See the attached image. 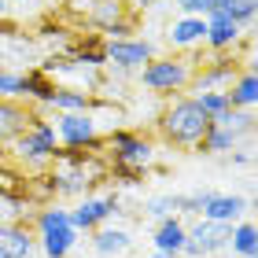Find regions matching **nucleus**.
<instances>
[{
    "mask_svg": "<svg viewBox=\"0 0 258 258\" xmlns=\"http://www.w3.org/2000/svg\"><path fill=\"white\" fill-rule=\"evenodd\" d=\"M52 92H55V81L44 74L41 67H33L26 70V103H33V107H48V100H52Z\"/></svg>",
    "mask_w": 258,
    "mask_h": 258,
    "instance_id": "obj_21",
    "label": "nucleus"
},
{
    "mask_svg": "<svg viewBox=\"0 0 258 258\" xmlns=\"http://www.w3.org/2000/svg\"><path fill=\"white\" fill-rule=\"evenodd\" d=\"M129 232L125 229H114V225H100L96 232H92V251H96V258H114V254H125L129 251Z\"/></svg>",
    "mask_w": 258,
    "mask_h": 258,
    "instance_id": "obj_19",
    "label": "nucleus"
},
{
    "mask_svg": "<svg viewBox=\"0 0 258 258\" xmlns=\"http://www.w3.org/2000/svg\"><path fill=\"white\" fill-rule=\"evenodd\" d=\"M225 96H229V107L232 111H254V103H258V78H254V67H243L236 81L225 89Z\"/></svg>",
    "mask_w": 258,
    "mask_h": 258,
    "instance_id": "obj_16",
    "label": "nucleus"
},
{
    "mask_svg": "<svg viewBox=\"0 0 258 258\" xmlns=\"http://www.w3.org/2000/svg\"><path fill=\"white\" fill-rule=\"evenodd\" d=\"M52 129H55V140H59V148H67V151L92 148V144L100 140V129H96V118H92V111L55 114V118H52Z\"/></svg>",
    "mask_w": 258,
    "mask_h": 258,
    "instance_id": "obj_8",
    "label": "nucleus"
},
{
    "mask_svg": "<svg viewBox=\"0 0 258 258\" xmlns=\"http://www.w3.org/2000/svg\"><path fill=\"white\" fill-rule=\"evenodd\" d=\"M155 0H133V8H151Z\"/></svg>",
    "mask_w": 258,
    "mask_h": 258,
    "instance_id": "obj_31",
    "label": "nucleus"
},
{
    "mask_svg": "<svg viewBox=\"0 0 258 258\" xmlns=\"http://www.w3.org/2000/svg\"><path fill=\"white\" fill-rule=\"evenodd\" d=\"M199 218H203V221H221V225H236V221L251 218V199L225 196V192H210L207 188L203 207H199Z\"/></svg>",
    "mask_w": 258,
    "mask_h": 258,
    "instance_id": "obj_10",
    "label": "nucleus"
},
{
    "mask_svg": "<svg viewBox=\"0 0 258 258\" xmlns=\"http://www.w3.org/2000/svg\"><path fill=\"white\" fill-rule=\"evenodd\" d=\"M254 11H258V0H236V8H232V22L243 30L254 22Z\"/></svg>",
    "mask_w": 258,
    "mask_h": 258,
    "instance_id": "obj_28",
    "label": "nucleus"
},
{
    "mask_svg": "<svg viewBox=\"0 0 258 258\" xmlns=\"http://www.w3.org/2000/svg\"><path fill=\"white\" fill-rule=\"evenodd\" d=\"M0 100H26V74L0 67Z\"/></svg>",
    "mask_w": 258,
    "mask_h": 258,
    "instance_id": "obj_24",
    "label": "nucleus"
},
{
    "mask_svg": "<svg viewBox=\"0 0 258 258\" xmlns=\"http://www.w3.org/2000/svg\"><path fill=\"white\" fill-rule=\"evenodd\" d=\"M203 37H207V22H203V19H196V15H181V19H173V22H170V30H166L170 48H181V52H196V48H203Z\"/></svg>",
    "mask_w": 258,
    "mask_h": 258,
    "instance_id": "obj_14",
    "label": "nucleus"
},
{
    "mask_svg": "<svg viewBox=\"0 0 258 258\" xmlns=\"http://www.w3.org/2000/svg\"><path fill=\"white\" fill-rule=\"evenodd\" d=\"M107 148H111V166L125 184H133L140 173H148L151 162H155V144H151L148 137L133 133V129H111Z\"/></svg>",
    "mask_w": 258,
    "mask_h": 258,
    "instance_id": "obj_3",
    "label": "nucleus"
},
{
    "mask_svg": "<svg viewBox=\"0 0 258 258\" xmlns=\"http://www.w3.org/2000/svg\"><path fill=\"white\" fill-rule=\"evenodd\" d=\"M173 8H177L181 15H196V19L210 15V0H173Z\"/></svg>",
    "mask_w": 258,
    "mask_h": 258,
    "instance_id": "obj_29",
    "label": "nucleus"
},
{
    "mask_svg": "<svg viewBox=\"0 0 258 258\" xmlns=\"http://www.w3.org/2000/svg\"><path fill=\"white\" fill-rule=\"evenodd\" d=\"M89 107H92V92L81 85H55L52 100H48V111H55V114H78Z\"/></svg>",
    "mask_w": 258,
    "mask_h": 258,
    "instance_id": "obj_17",
    "label": "nucleus"
},
{
    "mask_svg": "<svg viewBox=\"0 0 258 258\" xmlns=\"http://www.w3.org/2000/svg\"><path fill=\"white\" fill-rule=\"evenodd\" d=\"M232 162H236V166H251V162H254V155H251V148H236V151H232Z\"/></svg>",
    "mask_w": 258,
    "mask_h": 258,
    "instance_id": "obj_30",
    "label": "nucleus"
},
{
    "mask_svg": "<svg viewBox=\"0 0 258 258\" xmlns=\"http://www.w3.org/2000/svg\"><path fill=\"white\" fill-rule=\"evenodd\" d=\"M37 225V247L44 258H70L81 243V232L70 225V210L59 203H44L33 218Z\"/></svg>",
    "mask_w": 258,
    "mask_h": 258,
    "instance_id": "obj_2",
    "label": "nucleus"
},
{
    "mask_svg": "<svg viewBox=\"0 0 258 258\" xmlns=\"http://www.w3.org/2000/svg\"><path fill=\"white\" fill-rule=\"evenodd\" d=\"M15 4H41V0H15Z\"/></svg>",
    "mask_w": 258,
    "mask_h": 258,
    "instance_id": "obj_33",
    "label": "nucleus"
},
{
    "mask_svg": "<svg viewBox=\"0 0 258 258\" xmlns=\"http://www.w3.org/2000/svg\"><path fill=\"white\" fill-rule=\"evenodd\" d=\"M192 100L199 103V111H203L210 122H214L218 114H225V111H229V96H225V89H221V92H192Z\"/></svg>",
    "mask_w": 258,
    "mask_h": 258,
    "instance_id": "obj_25",
    "label": "nucleus"
},
{
    "mask_svg": "<svg viewBox=\"0 0 258 258\" xmlns=\"http://www.w3.org/2000/svg\"><path fill=\"white\" fill-rule=\"evenodd\" d=\"M207 129H210V118L199 111V103H196L192 96H173V100L166 103V111L159 114V133H162V140L173 144V148L196 151L199 140L207 137Z\"/></svg>",
    "mask_w": 258,
    "mask_h": 258,
    "instance_id": "obj_1",
    "label": "nucleus"
},
{
    "mask_svg": "<svg viewBox=\"0 0 258 258\" xmlns=\"http://www.w3.org/2000/svg\"><path fill=\"white\" fill-rule=\"evenodd\" d=\"M192 74H196L192 55H155V59H148L137 70V81L148 92L166 96V92H184L192 85Z\"/></svg>",
    "mask_w": 258,
    "mask_h": 258,
    "instance_id": "obj_4",
    "label": "nucleus"
},
{
    "mask_svg": "<svg viewBox=\"0 0 258 258\" xmlns=\"http://www.w3.org/2000/svg\"><path fill=\"white\" fill-rule=\"evenodd\" d=\"M144 214H148L151 221H166V218H173V214H177V207H173V196H151L148 203H144Z\"/></svg>",
    "mask_w": 258,
    "mask_h": 258,
    "instance_id": "obj_26",
    "label": "nucleus"
},
{
    "mask_svg": "<svg viewBox=\"0 0 258 258\" xmlns=\"http://www.w3.org/2000/svg\"><path fill=\"white\" fill-rule=\"evenodd\" d=\"M37 107H26L22 100H0V148L11 144L19 133H26Z\"/></svg>",
    "mask_w": 258,
    "mask_h": 258,
    "instance_id": "obj_12",
    "label": "nucleus"
},
{
    "mask_svg": "<svg viewBox=\"0 0 258 258\" xmlns=\"http://www.w3.org/2000/svg\"><path fill=\"white\" fill-rule=\"evenodd\" d=\"M11 144H15V159H19V162H26V166H33V170L48 166V162H52V155L59 151L55 129H52V122L44 118L41 111L33 114V122H30V129H26V133H19L15 140H11Z\"/></svg>",
    "mask_w": 258,
    "mask_h": 258,
    "instance_id": "obj_5",
    "label": "nucleus"
},
{
    "mask_svg": "<svg viewBox=\"0 0 258 258\" xmlns=\"http://www.w3.org/2000/svg\"><path fill=\"white\" fill-rule=\"evenodd\" d=\"M151 258H170V254H162V251H151Z\"/></svg>",
    "mask_w": 258,
    "mask_h": 258,
    "instance_id": "obj_32",
    "label": "nucleus"
},
{
    "mask_svg": "<svg viewBox=\"0 0 258 258\" xmlns=\"http://www.w3.org/2000/svg\"><path fill=\"white\" fill-rule=\"evenodd\" d=\"M92 4H96V0H63V15L70 22H89Z\"/></svg>",
    "mask_w": 258,
    "mask_h": 258,
    "instance_id": "obj_27",
    "label": "nucleus"
},
{
    "mask_svg": "<svg viewBox=\"0 0 258 258\" xmlns=\"http://www.w3.org/2000/svg\"><path fill=\"white\" fill-rule=\"evenodd\" d=\"M118 210V196H81L74 207H70V225L78 232H96L100 225H107V218Z\"/></svg>",
    "mask_w": 258,
    "mask_h": 258,
    "instance_id": "obj_9",
    "label": "nucleus"
},
{
    "mask_svg": "<svg viewBox=\"0 0 258 258\" xmlns=\"http://www.w3.org/2000/svg\"><path fill=\"white\" fill-rule=\"evenodd\" d=\"M236 148H240V137H232L229 129H221V125L210 122L207 137L199 140V148H196V151H203V155H225V151H236Z\"/></svg>",
    "mask_w": 258,
    "mask_h": 258,
    "instance_id": "obj_22",
    "label": "nucleus"
},
{
    "mask_svg": "<svg viewBox=\"0 0 258 258\" xmlns=\"http://www.w3.org/2000/svg\"><path fill=\"white\" fill-rule=\"evenodd\" d=\"M37 236L22 221H0V258H30Z\"/></svg>",
    "mask_w": 258,
    "mask_h": 258,
    "instance_id": "obj_13",
    "label": "nucleus"
},
{
    "mask_svg": "<svg viewBox=\"0 0 258 258\" xmlns=\"http://www.w3.org/2000/svg\"><path fill=\"white\" fill-rule=\"evenodd\" d=\"M203 22H207V37H203L207 52H218V55L236 52V44L243 41V30H240L229 15H221V11H210Z\"/></svg>",
    "mask_w": 258,
    "mask_h": 258,
    "instance_id": "obj_11",
    "label": "nucleus"
},
{
    "mask_svg": "<svg viewBox=\"0 0 258 258\" xmlns=\"http://www.w3.org/2000/svg\"><path fill=\"white\" fill-rule=\"evenodd\" d=\"M148 59H155V44L148 37H129V41H103V67H111L118 78L137 74Z\"/></svg>",
    "mask_w": 258,
    "mask_h": 258,
    "instance_id": "obj_6",
    "label": "nucleus"
},
{
    "mask_svg": "<svg viewBox=\"0 0 258 258\" xmlns=\"http://www.w3.org/2000/svg\"><path fill=\"white\" fill-rule=\"evenodd\" d=\"M184 232H188V225H184V218H166V221H155V236H151V243H155V251L177 258L181 247H184Z\"/></svg>",
    "mask_w": 258,
    "mask_h": 258,
    "instance_id": "obj_15",
    "label": "nucleus"
},
{
    "mask_svg": "<svg viewBox=\"0 0 258 258\" xmlns=\"http://www.w3.org/2000/svg\"><path fill=\"white\" fill-rule=\"evenodd\" d=\"M229 236H232V225H221V221H203L199 218L196 225H188L184 232V258H214L229 247Z\"/></svg>",
    "mask_w": 258,
    "mask_h": 258,
    "instance_id": "obj_7",
    "label": "nucleus"
},
{
    "mask_svg": "<svg viewBox=\"0 0 258 258\" xmlns=\"http://www.w3.org/2000/svg\"><path fill=\"white\" fill-rule=\"evenodd\" d=\"M225 251H232V258H258V229H254L251 218L232 225V236H229Z\"/></svg>",
    "mask_w": 258,
    "mask_h": 258,
    "instance_id": "obj_20",
    "label": "nucleus"
},
{
    "mask_svg": "<svg viewBox=\"0 0 258 258\" xmlns=\"http://www.w3.org/2000/svg\"><path fill=\"white\" fill-rule=\"evenodd\" d=\"M129 15H137V8L129 4V0H96L85 26H96V30L103 33L107 26H114V22H122V19H129Z\"/></svg>",
    "mask_w": 258,
    "mask_h": 258,
    "instance_id": "obj_18",
    "label": "nucleus"
},
{
    "mask_svg": "<svg viewBox=\"0 0 258 258\" xmlns=\"http://www.w3.org/2000/svg\"><path fill=\"white\" fill-rule=\"evenodd\" d=\"M0 196H4L8 203H19V199H26V173L11 170L4 159H0Z\"/></svg>",
    "mask_w": 258,
    "mask_h": 258,
    "instance_id": "obj_23",
    "label": "nucleus"
}]
</instances>
